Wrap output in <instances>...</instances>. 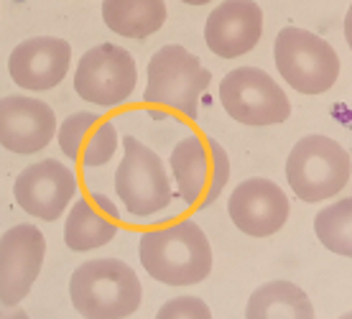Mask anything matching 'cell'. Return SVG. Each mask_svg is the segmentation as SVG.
I'll return each instance as SVG.
<instances>
[{
  "mask_svg": "<svg viewBox=\"0 0 352 319\" xmlns=\"http://www.w3.org/2000/svg\"><path fill=\"white\" fill-rule=\"evenodd\" d=\"M314 232L319 243L329 253L350 258L352 256V199L344 197L340 202L319 210L314 217Z\"/></svg>",
  "mask_w": 352,
  "mask_h": 319,
  "instance_id": "20",
  "label": "cell"
},
{
  "mask_svg": "<svg viewBox=\"0 0 352 319\" xmlns=\"http://www.w3.org/2000/svg\"><path fill=\"white\" fill-rule=\"evenodd\" d=\"M350 153L322 133L304 135L286 159V179L301 202H324L350 184Z\"/></svg>",
  "mask_w": 352,
  "mask_h": 319,
  "instance_id": "3",
  "label": "cell"
},
{
  "mask_svg": "<svg viewBox=\"0 0 352 319\" xmlns=\"http://www.w3.org/2000/svg\"><path fill=\"white\" fill-rule=\"evenodd\" d=\"M77 195V177L62 161L44 159L26 166L13 182V197L31 217L54 222Z\"/></svg>",
  "mask_w": 352,
  "mask_h": 319,
  "instance_id": "11",
  "label": "cell"
},
{
  "mask_svg": "<svg viewBox=\"0 0 352 319\" xmlns=\"http://www.w3.org/2000/svg\"><path fill=\"white\" fill-rule=\"evenodd\" d=\"M230 220L250 238H268L281 230L291 214L289 197L281 186L263 177L240 182L228 199Z\"/></svg>",
  "mask_w": 352,
  "mask_h": 319,
  "instance_id": "12",
  "label": "cell"
},
{
  "mask_svg": "<svg viewBox=\"0 0 352 319\" xmlns=\"http://www.w3.org/2000/svg\"><path fill=\"white\" fill-rule=\"evenodd\" d=\"M138 82V69L131 52L115 44L92 46L82 54L74 69V92L100 107H118L128 102Z\"/></svg>",
  "mask_w": 352,
  "mask_h": 319,
  "instance_id": "9",
  "label": "cell"
},
{
  "mask_svg": "<svg viewBox=\"0 0 352 319\" xmlns=\"http://www.w3.org/2000/svg\"><path fill=\"white\" fill-rule=\"evenodd\" d=\"M115 192L123 199L125 212L135 220L164 212L174 197L161 156L133 135L123 138V161L115 171Z\"/></svg>",
  "mask_w": 352,
  "mask_h": 319,
  "instance_id": "6",
  "label": "cell"
},
{
  "mask_svg": "<svg viewBox=\"0 0 352 319\" xmlns=\"http://www.w3.org/2000/svg\"><path fill=\"white\" fill-rule=\"evenodd\" d=\"M120 230V212L105 195L82 197L72 204L64 222V243L69 250L87 253L102 248Z\"/></svg>",
  "mask_w": 352,
  "mask_h": 319,
  "instance_id": "17",
  "label": "cell"
},
{
  "mask_svg": "<svg viewBox=\"0 0 352 319\" xmlns=\"http://www.w3.org/2000/svg\"><path fill=\"white\" fill-rule=\"evenodd\" d=\"M138 256L151 278L166 286L202 284L212 274L210 238L194 220L151 228L141 235Z\"/></svg>",
  "mask_w": 352,
  "mask_h": 319,
  "instance_id": "1",
  "label": "cell"
},
{
  "mask_svg": "<svg viewBox=\"0 0 352 319\" xmlns=\"http://www.w3.org/2000/svg\"><path fill=\"white\" fill-rule=\"evenodd\" d=\"M166 16L164 0H102L105 26L125 38L153 36L166 23Z\"/></svg>",
  "mask_w": 352,
  "mask_h": 319,
  "instance_id": "19",
  "label": "cell"
},
{
  "mask_svg": "<svg viewBox=\"0 0 352 319\" xmlns=\"http://www.w3.org/2000/svg\"><path fill=\"white\" fill-rule=\"evenodd\" d=\"M248 319H314V304L304 289L291 281H265L250 294Z\"/></svg>",
  "mask_w": 352,
  "mask_h": 319,
  "instance_id": "18",
  "label": "cell"
},
{
  "mask_svg": "<svg viewBox=\"0 0 352 319\" xmlns=\"http://www.w3.org/2000/svg\"><path fill=\"white\" fill-rule=\"evenodd\" d=\"M220 102L232 120L243 125H278L291 116V102L281 85L258 67H238L220 82Z\"/></svg>",
  "mask_w": 352,
  "mask_h": 319,
  "instance_id": "8",
  "label": "cell"
},
{
  "mask_svg": "<svg viewBox=\"0 0 352 319\" xmlns=\"http://www.w3.org/2000/svg\"><path fill=\"white\" fill-rule=\"evenodd\" d=\"M273 59L286 85L301 95H324L340 77L335 46L307 28H281L273 44Z\"/></svg>",
  "mask_w": 352,
  "mask_h": 319,
  "instance_id": "4",
  "label": "cell"
},
{
  "mask_svg": "<svg viewBox=\"0 0 352 319\" xmlns=\"http://www.w3.org/2000/svg\"><path fill=\"white\" fill-rule=\"evenodd\" d=\"M159 319H210V307L199 296H174L156 314Z\"/></svg>",
  "mask_w": 352,
  "mask_h": 319,
  "instance_id": "21",
  "label": "cell"
},
{
  "mask_svg": "<svg viewBox=\"0 0 352 319\" xmlns=\"http://www.w3.org/2000/svg\"><path fill=\"white\" fill-rule=\"evenodd\" d=\"M46 256V238L36 225H13L0 238V304L18 307L36 284Z\"/></svg>",
  "mask_w": 352,
  "mask_h": 319,
  "instance_id": "10",
  "label": "cell"
},
{
  "mask_svg": "<svg viewBox=\"0 0 352 319\" xmlns=\"http://www.w3.org/2000/svg\"><path fill=\"white\" fill-rule=\"evenodd\" d=\"M263 36V10L256 0H225L212 10L204 41L220 59H238L253 52Z\"/></svg>",
  "mask_w": 352,
  "mask_h": 319,
  "instance_id": "15",
  "label": "cell"
},
{
  "mask_svg": "<svg viewBox=\"0 0 352 319\" xmlns=\"http://www.w3.org/2000/svg\"><path fill=\"white\" fill-rule=\"evenodd\" d=\"M186 6H204V3H212V0H182Z\"/></svg>",
  "mask_w": 352,
  "mask_h": 319,
  "instance_id": "22",
  "label": "cell"
},
{
  "mask_svg": "<svg viewBox=\"0 0 352 319\" xmlns=\"http://www.w3.org/2000/svg\"><path fill=\"white\" fill-rule=\"evenodd\" d=\"M69 299L85 319H123L141 307L143 286L125 261L95 258L74 268Z\"/></svg>",
  "mask_w": 352,
  "mask_h": 319,
  "instance_id": "2",
  "label": "cell"
},
{
  "mask_svg": "<svg viewBox=\"0 0 352 319\" xmlns=\"http://www.w3.org/2000/svg\"><path fill=\"white\" fill-rule=\"evenodd\" d=\"M212 74L184 46H161L148 62V82L143 100L148 105L168 107L184 118H197L199 95L210 87Z\"/></svg>",
  "mask_w": 352,
  "mask_h": 319,
  "instance_id": "5",
  "label": "cell"
},
{
  "mask_svg": "<svg viewBox=\"0 0 352 319\" xmlns=\"http://www.w3.org/2000/svg\"><path fill=\"white\" fill-rule=\"evenodd\" d=\"M72 64V46L59 36H34L10 52V80L28 92H46L62 85Z\"/></svg>",
  "mask_w": 352,
  "mask_h": 319,
  "instance_id": "13",
  "label": "cell"
},
{
  "mask_svg": "<svg viewBox=\"0 0 352 319\" xmlns=\"http://www.w3.org/2000/svg\"><path fill=\"white\" fill-rule=\"evenodd\" d=\"M171 174H174L179 197L186 204L210 207L225 192L230 179V156L220 141L210 135H186L171 151Z\"/></svg>",
  "mask_w": 352,
  "mask_h": 319,
  "instance_id": "7",
  "label": "cell"
},
{
  "mask_svg": "<svg viewBox=\"0 0 352 319\" xmlns=\"http://www.w3.org/2000/svg\"><path fill=\"white\" fill-rule=\"evenodd\" d=\"M56 141L67 159L85 166H102L118 151V131L97 113H74L56 128Z\"/></svg>",
  "mask_w": 352,
  "mask_h": 319,
  "instance_id": "16",
  "label": "cell"
},
{
  "mask_svg": "<svg viewBox=\"0 0 352 319\" xmlns=\"http://www.w3.org/2000/svg\"><path fill=\"white\" fill-rule=\"evenodd\" d=\"M56 116L44 100L26 95L0 98V146L13 153L44 151L56 135Z\"/></svg>",
  "mask_w": 352,
  "mask_h": 319,
  "instance_id": "14",
  "label": "cell"
}]
</instances>
